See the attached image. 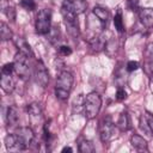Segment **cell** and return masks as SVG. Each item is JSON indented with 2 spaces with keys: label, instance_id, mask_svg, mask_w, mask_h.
Wrapping results in <instances>:
<instances>
[{
  "label": "cell",
  "instance_id": "cell-12",
  "mask_svg": "<svg viewBox=\"0 0 153 153\" xmlns=\"http://www.w3.org/2000/svg\"><path fill=\"white\" fill-rule=\"evenodd\" d=\"M0 86L6 93H11L14 90L16 82L12 76V73H1V80H0Z\"/></svg>",
  "mask_w": 153,
  "mask_h": 153
},
{
  "label": "cell",
  "instance_id": "cell-25",
  "mask_svg": "<svg viewBox=\"0 0 153 153\" xmlns=\"http://www.w3.org/2000/svg\"><path fill=\"white\" fill-rule=\"evenodd\" d=\"M20 5H22L25 10H27V11H33V10L36 8V2H35V0H22Z\"/></svg>",
  "mask_w": 153,
  "mask_h": 153
},
{
  "label": "cell",
  "instance_id": "cell-18",
  "mask_svg": "<svg viewBox=\"0 0 153 153\" xmlns=\"http://www.w3.org/2000/svg\"><path fill=\"white\" fill-rule=\"evenodd\" d=\"M117 127L120 128L121 131H127V130L130 128V121H129V116H128L127 111L121 112V115H120V117H118Z\"/></svg>",
  "mask_w": 153,
  "mask_h": 153
},
{
  "label": "cell",
  "instance_id": "cell-28",
  "mask_svg": "<svg viewBox=\"0 0 153 153\" xmlns=\"http://www.w3.org/2000/svg\"><path fill=\"white\" fill-rule=\"evenodd\" d=\"M59 53L62 55V56H67V55H71L72 54V49L68 47V45H61L59 48Z\"/></svg>",
  "mask_w": 153,
  "mask_h": 153
},
{
  "label": "cell",
  "instance_id": "cell-24",
  "mask_svg": "<svg viewBox=\"0 0 153 153\" xmlns=\"http://www.w3.org/2000/svg\"><path fill=\"white\" fill-rule=\"evenodd\" d=\"M143 71L148 76H153V60H146L143 63Z\"/></svg>",
  "mask_w": 153,
  "mask_h": 153
},
{
  "label": "cell",
  "instance_id": "cell-31",
  "mask_svg": "<svg viewBox=\"0 0 153 153\" xmlns=\"http://www.w3.org/2000/svg\"><path fill=\"white\" fill-rule=\"evenodd\" d=\"M72 151H73V149H72L71 147H65V148L62 149V152H72Z\"/></svg>",
  "mask_w": 153,
  "mask_h": 153
},
{
  "label": "cell",
  "instance_id": "cell-10",
  "mask_svg": "<svg viewBox=\"0 0 153 153\" xmlns=\"http://www.w3.org/2000/svg\"><path fill=\"white\" fill-rule=\"evenodd\" d=\"M35 76H36V81L42 86L45 87L49 82V73L44 66V63L39 60L36 65V69H35Z\"/></svg>",
  "mask_w": 153,
  "mask_h": 153
},
{
  "label": "cell",
  "instance_id": "cell-23",
  "mask_svg": "<svg viewBox=\"0 0 153 153\" xmlns=\"http://www.w3.org/2000/svg\"><path fill=\"white\" fill-rule=\"evenodd\" d=\"M91 43V47L96 50V51H99V50H102L103 48H104V41L102 39V37H94V38H92V41L90 42Z\"/></svg>",
  "mask_w": 153,
  "mask_h": 153
},
{
  "label": "cell",
  "instance_id": "cell-22",
  "mask_svg": "<svg viewBox=\"0 0 153 153\" xmlns=\"http://www.w3.org/2000/svg\"><path fill=\"white\" fill-rule=\"evenodd\" d=\"M47 35H48V39H49L50 43L55 44L56 42H59V38H60V31H59L57 27H55V26L51 27Z\"/></svg>",
  "mask_w": 153,
  "mask_h": 153
},
{
  "label": "cell",
  "instance_id": "cell-7",
  "mask_svg": "<svg viewBox=\"0 0 153 153\" xmlns=\"http://www.w3.org/2000/svg\"><path fill=\"white\" fill-rule=\"evenodd\" d=\"M115 133V126L110 117H105L99 123V136L103 142H108L111 140Z\"/></svg>",
  "mask_w": 153,
  "mask_h": 153
},
{
  "label": "cell",
  "instance_id": "cell-27",
  "mask_svg": "<svg viewBox=\"0 0 153 153\" xmlns=\"http://www.w3.org/2000/svg\"><path fill=\"white\" fill-rule=\"evenodd\" d=\"M145 56H146V60H153V43L147 44L145 49Z\"/></svg>",
  "mask_w": 153,
  "mask_h": 153
},
{
  "label": "cell",
  "instance_id": "cell-16",
  "mask_svg": "<svg viewBox=\"0 0 153 153\" xmlns=\"http://www.w3.org/2000/svg\"><path fill=\"white\" fill-rule=\"evenodd\" d=\"M130 142H131V146H133L136 151H139V152H147V151H148L147 141H146L142 136H140V135H137V134H134V135L130 137Z\"/></svg>",
  "mask_w": 153,
  "mask_h": 153
},
{
  "label": "cell",
  "instance_id": "cell-21",
  "mask_svg": "<svg viewBox=\"0 0 153 153\" xmlns=\"http://www.w3.org/2000/svg\"><path fill=\"white\" fill-rule=\"evenodd\" d=\"M114 24H115V29L118 32H123L124 31V24H123V19H122V13L121 11H118L114 18Z\"/></svg>",
  "mask_w": 153,
  "mask_h": 153
},
{
  "label": "cell",
  "instance_id": "cell-3",
  "mask_svg": "<svg viewBox=\"0 0 153 153\" xmlns=\"http://www.w3.org/2000/svg\"><path fill=\"white\" fill-rule=\"evenodd\" d=\"M84 115L87 120L94 118L102 108V98L97 92H90L84 99Z\"/></svg>",
  "mask_w": 153,
  "mask_h": 153
},
{
  "label": "cell",
  "instance_id": "cell-26",
  "mask_svg": "<svg viewBox=\"0 0 153 153\" xmlns=\"http://www.w3.org/2000/svg\"><path fill=\"white\" fill-rule=\"evenodd\" d=\"M5 13H6L7 18H8L11 22H14V19H16V10H14V7H12V6L7 7V8L5 10Z\"/></svg>",
  "mask_w": 153,
  "mask_h": 153
},
{
  "label": "cell",
  "instance_id": "cell-6",
  "mask_svg": "<svg viewBox=\"0 0 153 153\" xmlns=\"http://www.w3.org/2000/svg\"><path fill=\"white\" fill-rule=\"evenodd\" d=\"M61 13H62V18H63V22H65V25L67 27L68 33L73 38H76L79 36V33H80L79 23H78V19H76V14H74L73 12L68 11L65 7H62Z\"/></svg>",
  "mask_w": 153,
  "mask_h": 153
},
{
  "label": "cell",
  "instance_id": "cell-29",
  "mask_svg": "<svg viewBox=\"0 0 153 153\" xmlns=\"http://www.w3.org/2000/svg\"><path fill=\"white\" fill-rule=\"evenodd\" d=\"M139 68V63L136 62V61H129L128 63H127V71L128 72H134V71H136Z\"/></svg>",
  "mask_w": 153,
  "mask_h": 153
},
{
  "label": "cell",
  "instance_id": "cell-20",
  "mask_svg": "<svg viewBox=\"0 0 153 153\" xmlns=\"http://www.w3.org/2000/svg\"><path fill=\"white\" fill-rule=\"evenodd\" d=\"M0 36H1L2 41H8L12 38V31H11L10 26L4 22L0 24Z\"/></svg>",
  "mask_w": 153,
  "mask_h": 153
},
{
  "label": "cell",
  "instance_id": "cell-15",
  "mask_svg": "<svg viewBox=\"0 0 153 153\" xmlns=\"http://www.w3.org/2000/svg\"><path fill=\"white\" fill-rule=\"evenodd\" d=\"M19 122V111L16 106H8L6 111V123L8 127H16Z\"/></svg>",
  "mask_w": 153,
  "mask_h": 153
},
{
  "label": "cell",
  "instance_id": "cell-2",
  "mask_svg": "<svg viewBox=\"0 0 153 153\" xmlns=\"http://www.w3.org/2000/svg\"><path fill=\"white\" fill-rule=\"evenodd\" d=\"M73 81H74V78L71 72H68V71L60 72V74L57 75L56 86H55V94L59 99L66 100L69 97V93H71V90L73 86Z\"/></svg>",
  "mask_w": 153,
  "mask_h": 153
},
{
  "label": "cell",
  "instance_id": "cell-5",
  "mask_svg": "<svg viewBox=\"0 0 153 153\" xmlns=\"http://www.w3.org/2000/svg\"><path fill=\"white\" fill-rule=\"evenodd\" d=\"M51 12L50 10L43 8L37 13L36 17V23H35V29L36 32L39 35H47L49 30L51 29Z\"/></svg>",
  "mask_w": 153,
  "mask_h": 153
},
{
  "label": "cell",
  "instance_id": "cell-4",
  "mask_svg": "<svg viewBox=\"0 0 153 153\" xmlns=\"http://www.w3.org/2000/svg\"><path fill=\"white\" fill-rule=\"evenodd\" d=\"M14 73L23 80H26L30 78L31 74V67H30V62H29V56L18 51L16 54L14 61Z\"/></svg>",
  "mask_w": 153,
  "mask_h": 153
},
{
  "label": "cell",
  "instance_id": "cell-9",
  "mask_svg": "<svg viewBox=\"0 0 153 153\" xmlns=\"http://www.w3.org/2000/svg\"><path fill=\"white\" fill-rule=\"evenodd\" d=\"M62 7L67 8L68 11H71L78 16V14H81L86 11L87 4L85 0H63Z\"/></svg>",
  "mask_w": 153,
  "mask_h": 153
},
{
  "label": "cell",
  "instance_id": "cell-30",
  "mask_svg": "<svg viewBox=\"0 0 153 153\" xmlns=\"http://www.w3.org/2000/svg\"><path fill=\"white\" fill-rule=\"evenodd\" d=\"M126 97H127V92L124 91V88H118L116 92V98L118 100H123V99H126Z\"/></svg>",
  "mask_w": 153,
  "mask_h": 153
},
{
  "label": "cell",
  "instance_id": "cell-1",
  "mask_svg": "<svg viewBox=\"0 0 153 153\" xmlns=\"http://www.w3.org/2000/svg\"><path fill=\"white\" fill-rule=\"evenodd\" d=\"M35 140V133L30 127H22L14 134H8L5 137V145L7 151H24Z\"/></svg>",
  "mask_w": 153,
  "mask_h": 153
},
{
  "label": "cell",
  "instance_id": "cell-14",
  "mask_svg": "<svg viewBox=\"0 0 153 153\" xmlns=\"http://www.w3.org/2000/svg\"><path fill=\"white\" fill-rule=\"evenodd\" d=\"M139 18L142 25L146 27H153V8H141L139 11Z\"/></svg>",
  "mask_w": 153,
  "mask_h": 153
},
{
  "label": "cell",
  "instance_id": "cell-17",
  "mask_svg": "<svg viewBox=\"0 0 153 153\" xmlns=\"http://www.w3.org/2000/svg\"><path fill=\"white\" fill-rule=\"evenodd\" d=\"M14 44H16V47L18 48V50H19L20 53H23V54L27 55L29 57L33 56V53H32V50H31L30 45L27 44V42H26L24 38H22V37L16 38V39H14Z\"/></svg>",
  "mask_w": 153,
  "mask_h": 153
},
{
  "label": "cell",
  "instance_id": "cell-19",
  "mask_svg": "<svg viewBox=\"0 0 153 153\" xmlns=\"http://www.w3.org/2000/svg\"><path fill=\"white\" fill-rule=\"evenodd\" d=\"M79 152H81V153H92V152H94V146L90 140L84 139L79 142Z\"/></svg>",
  "mask_w": 153,
  "mask_h": 153
},
{
  "label": "cell",
  "instance_id": "cell-8",
  "mask_svg": "<svg viewBox=\"0 0 153 153\" xmlns=\"http://www.w3.org/2000/svg\"><path fill=\"white\" fill-rule=\"evenodd\" d=\"M27 116L32 127H37L39 123H42V109L38 103H31L27 105Z\"/></svg>",
  "mask_w": 153,
  "mask_h": 153
},
{
  "label": "cell",
  "instance_id": "cell-13",
  "mask_svg": "<svg viewBox=\"0 0 153 153\" xmlns=\"http://www.w3.org/2000/svg\"><path fill=\"white\" fill-rule=\"evenodd\" d=\"M92 13L96 16V18L99 20V23L102 24L103 27H105L109 23V19H110V12L105 8V7H102V6H96L93 10H92Z\"/></svg>",
  "mask_w": 153,
  "mask_h": 153
},
{
  "label": "cell",
  "instance_id": "cell-11",
  "mask_svg": "<svg viewBox=\"0 0 153 153\" xmlns=\"http://www.w3.org/2000/svg\"><path fill=\"white\" fill-rule=\"evenodd\" d=\"M140 128L148 135H153V114L145 111L140 117Z\"/></svg>",
  "mask_w": 153,
  "mask_h": 153
}]
</instances>
